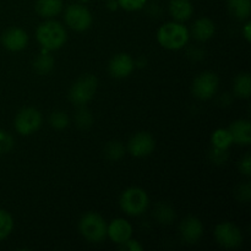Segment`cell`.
<instances>
[{
  "label": "cell",
  "mask_w": 251,
  "mask_h": 251,
  "mask_svg": "<svg viewBox=\"0 0 251 251\" xmlns=\"http://www.w3.org/2000/svg\"><path fill=\"white\" fill-rule=\"evenodd\" d=\"M77 108L78 110L76 112L75 117H74V119H75V123H76V126H77L78 129H82V130L90 129L93 124L92 113H91L86 107H77Z\"/></svg>",
  "instance_id": "obj_26"
},
{
  "label": "cell",
  "mask_w": 251,
  "mask_h": 251,
  "mask_svg": "<svg viewBox=\"0 0 251 251\" xmlns=\"http://www.w3.org/2000/svg\"><path fill=\"white\" fill-rule=\"evenodd\" d=\"M154 217L162 225H171L174 218H176V212L169 205L164 202H159L154 207Z\"/></svg>",
  "instance_id": "obj_24"
},
{
  "label": "cell",
  "mask_w": 251,
  "mask_h": 251,
  "mask_svg": "<svg viewBox=\"0 0 251 251\" xmlns=\"http://www.w3.org/2000/svg\"><path fill=\"white\" fill-rule=\"evenodd\" d=\"M125 152H126V149L123 145V142L118 141V140L108 142L104 147L105 157L112 162L120 161L125 156Z\"/></svg>",
  "instance_id": "obj_23"
},
{
  "label": "cell",
  "mask_w": 251,
  "mask_h": 251,
  "mask_svg": "<svg viewBox=\"0 0 251 251\" xmlns=\"http://www.w3.org/2000/svg\"><path fill=\"white\" fill-rule=\"evenodd\" d=\"M14 230V218L6 210L0 208V242L6 239Z\"/></svg>",
  "instance_id": "obj_25"
},
{
  "label": "cell",
  "mask_w": 251,
  "mask_h": 251,
  "mask_svg": "<svg viewBox=\"0 0 251 251\" xmlns=\"http://www.w3.org/2000/svg\"><path fill=\"white\" fill-rule=\"evenodd\" d=\"M36 38L42 49L54 51L65 46L68 41V32L60 22L54 19H48L38 26Z\"/></svg>",
  "instance_id": "obj_1"
},
{
  "label": "cell",
  "mask_w": 251,
  "mask_h": 251,
  "mask_svg": "<svg viewBox=\"0 0 251 251\" xmlns=\"http://www.w3.org/2000/svg\"><path fill=\"white\" fill-rule=\"evenodd\" d=\"M135 68H136L135 60L127 53L115 54L108 64V71H109L110 76L114 78H119V80L129 77Z\"/></svg>",
  "instance_id": "obj_11"
},
{
  "label": "cell",
  "mask_w": 251,
  "mask_h": 251,
  "mask_svg": "<svg viewBox=\"0 0 251 251\" xmlns=\"http://www.w3.org/2000/svg\"><path fill=\"white\" fill-rule=\"evenodd\" d=\"M228 158V150H218L213 147V150L211 151V159H212L215 163L221 164L225 163Z\"/></svg>",
  "instance_id": "obj_30"
},
{
  "label": "cell",
  "mask_w": 251,
  "mask_h": 251,
  "mask_svg": "<svg viewBox=\"0 0 251 251\" xmlns=\"http://www.w3.org/2000/svg\"><path fill=\"white\" fill-rule=\"evenodd\" d=\"M216 33V25L208 17H200L194 22L191 27V34L199 42L210 41Z\"/></svg>",
  "instance_id": "obj_16"
},
{
  "label": "cell",
  "mask_w": 251,
  "mask_h": 251,
  "mask_svg": "<svg viewBox=\"0 0 251 251\" xmlns=\"http://www.w3.org/2000/svg\"><path fill=\"white\" fill-rule=\"evenodd\" d=\"M168 10L174 21H188L194 14V6L190 0H169Z\"/></svg>",
  "instance_id": "obj_17"
},
{
  "label": "cell",
  "mask_w": 251,
  "mask_h": 251,
  "mask_svg": "<svg viewBox=\"0 0 251 251\" xmlns=\"http://www.w3.org/2000/svg\"><path fill=\"white\" fill-rule=\"evenodd\" d=\"M107 221L97 212H87L78 221V232L87 242L98 244L107 238Z\"/></svg>",
  "instance_id": "obj_4"
},
{
  "label": "cell",
  "mask_w": 251,
  "mask_h": 251,
  "mask_svg": "<svg viewBox=\"0 0 251 251\" xmlns=\"http://www.w3.org/2000/svg\"><path fill=\"white\" fill-rule=\"evenodd\" d=\"M239 171L247 176H249L251 174V157H250V153H247L244 157H242V159L239 161Z\"/></svg>",
  "instance_id": "obj_32"
},
{
  "label": "cell",
  "mask_w": 251,
  "mask_h": 251,
  "mask_svg": "<svg viewBox=\"0 0 251 251\" xmlns=\"http://www.w3.org/2000/svg\"><path fill=\"white\" fill-rule=\"evenodd\" d=\"M64 20L69 28L75 32H85L91 28L93 24L92 12L85 4L75 2L66 6L64 12Z\"/></svg>",
  "instance_id": "obj_6"
},
{
  "label": "cell",
  "mask_w": 251,
  "mask_h": 251,
  "mask_svg": "<svg viewBox=\"0 0 251 251\" xmlns=\"http://www.w3.org/2000/svg\"><path fill=\"white\" fill-rule=\"evenodd\" d=\"M87 1H88V0H80L81 4H86V2H87Z\"/></svg>",
  "instance_id": "obj_35"
},
{
  "label": "cell",
  "mask_w": 251,
  "mask_h": 251,
  "mask_svg": "<svg viewBox=\"0 0 251 251\" xmlns=\"http://www.w3.org/2000/svg\"><path fill=\"white\" fill-rule=\"evenodd\" d=\"M54 65H55L54 58L49 54L48 50H44V49H42V53L33 61V69L38 75L49 74L54 69Z\"/></svg>",
  "instance_id": "obj_20"
},
{
  "label": "cell",
  "mask_w": 251,
  "mask_h": 251,
  "mask_svg": "<svg viewBox=\"0 0 251 251\" xmlns=\"http://www.w3.org/2000/svg\"><path fill=\"white\" fill-rule=\"evenodd\" d=\"M218 86H220V78L217 74L213 71H203L195 77L191 91L198 100H207L217 93Z\"/></svg>",
  "instance_id": "obj_8"
},
{
  "label": "cell",
  "mask_w": 251,
  "mask_h": 251,
  "mask_svg": "<svg viewBox=\"0 0 251 251\" xmlns=\"http://www.w3.org/2000/svg\"><path fill=\"white\" fill-rule=\"evenodd\" d=\"M213 234L217 244L226 249H235L243 243L242 230L232 222H222L217 225Z\"/></svg>",
  "instance_id": "obj_9"
},
{
  "label": "cell",
  "mask_w": 251,
  "mask_h": 251,
  "mask_svg": "<svg viewBox=\"0 0 251 251\" xmlns=\"http://www.w3.org/2000/svg\"><path fill=\"white\" fill-rule=\"evenodd\" d=\"M232 135L233 144L248 146L251 142V125L247 119H238L230 124L228 127Z\"/></svg>",
  "instance_id": "obj_15"
},
{
  "label": "cell",
  "mask_w": 251,
  "mask_h": 251,
  "mask_svg": "<svg viewBox=\"0 0 251 251\" xmlns=\"http://www.w3.org/2000/svg\"><path fill=\"white\" fill-rule=\"evenodd\" d=\"M119 206L125 215L137 217L147 211L150 206V198L144 189L131 186L122 193L119 198Z\"/></svg>",
  "instance_id": "obj_3"
},
{
  "label": "cell",
  "mask_w": 251,
  "mask_h": 251,
  "mask_svg": "<svg viewBox=\"0 0 251 251\" xmlns=\"http://www.w3.org/2000/svg\"><path fill=\"white\" fill-rule=\"evenodd\" d=\"M98 88V80L93 75H83L71 85L69 100L75 107H86L95 98Z\"/></svg>",
  "instance_id": "obj_5"
},
{
  "label": "cell",
  "mask_w": 251,
  "mask_h": 251,
  "mask_svg": "<svg viewBox=\"0 0 251 251\" xmlns=\"http://www.w3.org/2000/svg\"><path fill=\"white\" fill-rule=\"evenodd\" d=\"M190 31L181 22L171 21L162 25L157 31V42L168 50H179L188 44Z\"/></svg>",
  "instance_id": "obj_2"
},
{
  "label": "cell",
  "mask_w": 251,
  "mask_h": 251,
  "mask_svg": "<svg viewBox=\"0 0 251 251\" xmlns=\"http://www.w3.org/2000/svg\"><path fill=\"white\" fill-rule=\"evenodd\" d=\"M233 90L237 97L248 100L251 93V78L249 73H242L235 77Z\"/></svg>",
  "instance_id": "obj_21"
},
{
  "label": "cell",
  "mask_w": 251,
  "mask_h": 251,
  "mask_svg": "<svg viewBox=\"0 0 251 251\" xmlns=\"http://www.w3.org/2000/svg\"><path fill=\"white\" fill-rule=\"evenodd\" d=\"M243 36H244L245 41L249 43L251 41V22L248 20L247 24L244 25V27H243Z\"/></svg>",
  "instance_id": "obj_34"
},
{
  "label": "cell",
  "mask_w": 251,
  "mask_h": 251,
  "mask_svg": "<svg viewBox=\"0 0 251 251\" xmlns=\"http://www.w3.org/2000/svg\"><path fill=\"white\" fill-rule=\"evenodd\" d=\"M156 149V140L150 132L140 131L130 137L127 142V151L132 157L145 158L153 153Z\"/></svg>",
  "instance_id": "obj_10"
},
{
  "label": "cell",
  "mask_w": 251,
  "mask_h": 251,
  "mask_svg": "<svg viewBox=\"0 0 251 251\" xmlns=\"http://www.w3.org/2000/svg\"><path fill=\"white\" fill-rule=\"evenodd\" d=\"M119 247L120 250H126V251H141L144 250V247H142L141 244H140L137 240L132 239V238H130L129 240H126L125 243H123V244L118 245Z\"/></svg>",
  "instance_id": "obj_31"
},
{
  "label": "cell",
  "mask_w": 251,
  "mask_h": 251,
  "mask_svg": "<svg viewBox=\"0 0 251 251\" xmlns=\"http://www.w3.org/2000/svg\"><path fill=\"white\" fill-rule=\"evenodd\" d=\"M132 226L125 218H114L107 226V238H109L114 244L120 245L132 238Z\"/></svg>",
  "instance_id": "obj_14"
},
{
  "label": "cell",
  "mask_w": 251,
  "mask_h": 251,
  "mask_svg": "<svg viewBox=\"0 0 251 251\" xmlns=\"http://www.w3.org/2000/svg\"><path fill=\"white\" fill-rule=\"evenodd\" d=\"M43 115L38 109L33 107L22 108L16 114L14 120V126L17 134L21 136H31L36 134L42 126Z\"/></svg>",
  "instance_id": "obj_7"
},
{
  "label": "cell",
  "mask_w": 251,
  "mask_h": 251,
  "mask_svg": "<svg viewBox=\"0 0 251 251\" xmlns=\"http://www.w3.org/2000/svg\"><path fill=\"white\" fill-rule=\"evenodd\" d=\"M105 1H107V0H105Z\"/></svg>",
  "instance_id": "obj_36"
},
{
  "label": "cell",
  "mask_w": 251,
  "mask_h": 251,
  "mask_svg": "<svg viewBox=\"0 0 251 251\" xmlns=\"http://www.w3.org/2000/svg\"><path fill=\"white\" fill-rule=\"evenodd\" d=\"M211 144L215 149L218 150H228L233 145L232 135L228 129H217L213 131L211 136Z\"/></svg>",
  "instance_id": "obj_22"
},
{
  "label": "cell",
  "mask_w": 251,
  "mask_h": 251,
  "mask_svg": "<svg viewBox=\"0 0 251 251\" xmlns=\"http://www.w3.org/2000/svg\"><path fill=\"white\" fill-rule=\"evenodd\" d=\"M229 14L239 21L249 20L251 14V0H227Z\"/></svg>",
  "instance_id": "obj_19"
},
{
  "label": "cell",
  "mask_w": 251,
  "mask_h": 251,
  "mask_svg": "<svg viewBox=\"0 0 251 251\" xmlns=\"http://www.w3.org/2000/svg\"><path fill=\"white\" fill-rule=\"evenodd\" d=\"M237 195L239 196V200L248 201L250 200V196H251V189H250V184H245V185H242L239 188V190L237 191Z\"/></svg>",
  "instance_id": "obj_33"
},
{
  "label": "cell",
  "mask_w": 251,
  "mask_h": 251,
  "mask_svg": "<svg viewBox=\"0 0 251 251\" xmlns=\"http://www.w3.org/2000/svg\"><path fill=\"white\" fill-rule=\"evenodd\" d=\"M202 222L200 218L195 216H188L184 218L179 225V233H180L181 239L188 244H196L200 242V239L203 235Z\"/></svg>",
  "instance_id": "obj_12"
},
{
  "label": "cell",
  "mask_w": 251,
  "mask_h": 251,
  "mask_svg": "<svg viewBox=\"0 0 251 251\" xmlns=\"http://www.w3.org/2000/svg\"><path fill=\"white\" fill-rule=\"evenodd\" d=\"M49 124L55 130H64L70 124L69 115L63 110H55L49 115Z\"/></svg>",
  "instance_id": "obj_27"
},
{
  "label": "cell",
  "mask_w": 251,
  "mask_h": 251,
  "mask_svg": "<svg viewBox=\"0 0 251 251\" xmlns=\"http://www.w3.org/2000/svg\"><path fill=\"white\" fill-rule=\"evenodd\" d=\"M118 6L125 11H139L142 10L147 4V0H117Z\"/></svg>",
  "instance_id": "obj_28"
},
{
  "label": "cell",
  "mask_w": 251,
  "mask_h": 251,
  "mask_svg": "<svg viewBox=\"0 0 251 251\" xmlns=\"http://www.w3.org/2000/svg\"><path fill=\"white\" fill-rule=\"evenodd\" d=\"M14 149V139L5 130L0 129V154L9 153Z\"/></svg>",
  "instance_id": "obj_29"
},
{
  "label": "cell",
  "mask_w": 251,
  "mask_h": 251,
  "mask_svg": "<svg viewBox=\"0 0 251 251\" xmlns=\"http://www.w3.org/2000/svg\"><path fill=\"white\" fill-rule=\"evenodd\" d=\"M0 41H1L2 47L7 50L21 51L28 46L29 37L25 29L20 27H11L2 32Z\"/></svg>",
  "instance_id": "obj_13"
},
{
  "label": "cell",
  "mask_w": 251,
  "mask_h": 251,
  "mask_svg": "<svg viewBox=\"0 0 251 251\" xmlns=\"http://www.w3.org/2000/svg\"><path fill=\"white\" fill-rule=\"evenodd\" d=\"M64 9V0H37L36 11L43 19H54Z\"/></svg>",
  "instance_id": "obj_18"
}]
</instances>
